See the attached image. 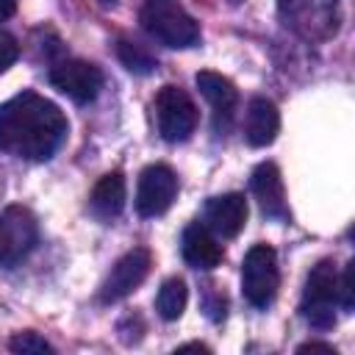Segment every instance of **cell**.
<instances>
[{
    "label": "cell",
    "instance_id": "obj_22",
    "mask_svg": "<svg viewBox=\"0 0 355 355\" xmlns=\"http://www.w3.org/2000/svg\"><path fill=\"white\" fill-rule=\"evenodd\" d=\"M297 352H327V355H336V347L333 344H322V341H305L297 347Z\"/></svg>",
    "mask_w": 355,
    "mask_h": 355
},
{
    "label": "cell",
    "instance_id": "obj_25",
    "mask_svg": "<svg viewBox=\"0 0 355 355\" xmlns=\"http://www.w3.org/2000/svg\"><path fill=\"white\" fill-rule=\"evenodd\" d=\"M100 3H105V6H108V3H114V0H100Z\"/></svg>",
    "mask_w": 355,
    "mask_h": 355
},
{
    "label": "cell",
    "instance_id": "obj_18",
    "mask_svg": "<svg viewBox=\"0 0 355 355\" xmlns=\"http://www.w3.org/2000/svg\"><path fill=\"white\" fill-rule=\"evenodd\" d=\"M116 55H119V61L125 64V69H130V72H136V75H150V72L158 67V61H155L141 44L128 42V39H119V42H116Z\"/></svg>",
    "mask_w": 355,
    "mask_h": 355
},
{
    "label": "cell",
    "instance_id": "obj_19",
    "mask_svg": "<svg viewBox=\"0 0 355 355\" xmlns=\"http://www.w3.org/2000/svg\"><path fill=\"white\" fill-rule=\"evenodd\" d=\"M8 349L11 352H19V355H42V352H55L50 341H44L39 333L33 330H25V333H17L11 341H8Z\"/></svg>",
    "mask_w": 355,
    "mask_h": 355
},
{
    "label": "cell",
    "instance_id": "obj_20",
    "mask_svg": "<svg viewBox=\"0 0 355 355\" xmlns=\"http://www.w3.org/2000/svg\"><path fill=\"white\" fill-rule=\"evenodd\" d=\"M338 305L344 311L355 308V261H349L344 275H338Z\"/></svg>",
    "mask_w": 355,
    "mask_h": 355
},
{
    "label": "cell",
    "instance_id": "obj_6",
    "mask_svg": "<svg viewBox=\"0 0 355 355\" xmlns=\"http://www.w3.org/2000/svg\"><path fill=\"white\" fill-rule=\"evenodd\" d=\"M280 11L305 39H330L338 31V0H280Z\"/></svg>",
    "mask_w": 355,
    "mask_h": 355
},
{
    "label": "cell",
    "instance_id": "obj_21",
    "mask_svg": "<svg viewBox=\"0 0 355 355\" xmlns=\"http://www.w3.org/2000/svg\"><path fill=\"white\" fill-rule=\"evenodd\" d=\"M17 58H19V44H17V39H14L11 33L0 31V75H3Z\"/></svg>",
    "mask_w": 355,
    "mask_h": 355
},
{
    "label": "cell",
    "instance_id": "obj_24",
    "mask_svg": "<svg viewBox=\"0 0 355 355\" xmlns=\"http://www.w3.org/2000/svg\"><path fill=\"white\" fill-rule=\"evenodd\" d=\"M180 352H186V349H200V352H208V347L205 344H183V347H178Z\"/></svg>",
    "mask_w": 355,
    "mask_h": 355
},
{
    "label": "cell",
    "instance_id": "obj_4",
    "mask_svg": "<svg viewBox=\"0 0 355 355\" xmlns=\"http://www.w3.org/2000/svg\"><path fill=\"white\" fill-rule=\"evenodd\" d=\"M336 305H338V272H336V263L333 261H319L308 272L300 311L313 327H333L336 324V313H333Z\"/></svg>",
    "mask_w": 355,
    "mask_h": 355
},
{
    "label": "cell",
    "instance_id": "obj_17",
    "mask_svg": "<svg viewBox=\"0 0 355 355\" xmlns=\"http://www.w3.org/2000/svg\"><path fill=\"white\" fill-rule=\"evenodd\" d=\"M186 302H189V288L180 277H169L161 283L158 297H155V311L161 319H166V322L180 319L186 311Z\"/></svg>",
    "mask_w": 355,
    "mask_h": 355
},
{
    "label": "cell",
    "instance_id": "obj_16",
    "mask_svg": "<svg viewBox=\"0 0 355 355\" xmlns=\"http://www.w3.org/2000/svg\"><path fill=\"white\" fill-rule=\"evenodd\" d=\"M122 208H125V178H122V172H108L94 183V189L89 194V211L100 222H108Z\"/></svg>",
    "mask_w": 355,
    "mask_h": 355
},
{
    "label": "cell",
    "instance_id": "obj_9",
    "mask_svg": "<svg viewBox=\"0 0 355 355\" xmlns=\"http://www.w3.org/2000/svg\"><path fill=\"white\" fill-rule=\"evenodd\" d=\"M150 266H153V255L150 250L144 247H133L130 252H125L108 272V277L103 280L100 286V300L103 302H119L125 300L128 294H133L144 277L150 275Z\"/></svg>",
    "mask_w": 355,
    "mask_h": 355
},
{
    "label": "cell",
    "instance_id": "obj_5",
    "mask_svg": "<svg viewBox=\"0 0 355 355\" xmlns=\"http://www.w3.org/2000/svg\"><path fill=\"white\" fill-rule=\"evenodd\" d=\"M158 133L169 144L186 141L197 128V105L180 86H164L155 97Z\"/></svg>",
    "mask_w": 355,
    "mask_h": 355
},
{
    "label": "cell",
    "instance_id": "obj_23",
    "mask_svg": "<svg viewBox=\"0 0 355 355\" xmlns=\"http://www.w3.org/2000/svg\"><path fill=\"white\" fill-rule=\"evenodd\" d=\"M17 11V0H0V19H8Z\"/></svg>",
    "mask_w": 355,
    "mask_h": 355
},
{
    "label": "cell",
    "instance_id": "obj_11",
    "mask_svg": "<svg viewBox=\"0 0 355 355\" xmlns=\"http://www.w3.org/2000/svg\"><path fill=\"white\" fill-rule=\"evenodd\" d=\"M247 197L239 191H227L219 197H211L205 205V227H211L222 239H236L241 227L247 225Z\"/></svg>",
    "mask_w": 355,
    "mask_h": 355
},
{
    "label": "cell",
    "instance_id": "obj_12",
    "mask_svg": "<svg viewBox=\"0 0 355 355\" xmlns=\"http://www.w3.org/2000/svg\"><path fill=\"white\" fill-rule=\"evenodd\" d=\"M250 189L261 205V211L272 219H288V205H286V189H283V178L277 164L263 161L252 169L250 178Z\"/></svg>",
    "mask_w": 355,
    "mask_h": 355
},
{
    "label": "cell",
    "instance_id": "obj_7",
    "mask_svg": "<svg viewBox=\"0 0 355 355\" xmlns=\"http://www.w3.org/2000/svg\"><path fill=\"white\" fill-rule=\"evenodd\" d=\"M39 239L36 216L25 205H8L0 214V266L19 263Z\"/></svg>",
    "mask_w": 355,
    "mask_h": 355
},
{
    "label": "cell",
    "instance_id": "obj_8",
    "mask_svg": "<svg viewBox=\"0 0 355 355\" xmlns=\"http://www.w3.org/2000/svg\"><path fill=\"white\" fill-rule=\"evenodd\" d=\"M178 197V175L166 164H153L141 169L136 186V211L141 216H161Z\"/></svg>",
    "mask_w": 355,
    "mask_h": 355
},
{
    "label": "cell",
    "instance_id": "obj_14",
    "mask_svg": "<svg viewBox=\"0 0 355 355\" xmlns=\"http://www.w3.org/2000/svg\"><path fill=\"white\" fill-rule=\"evenodd\" d=\"M180 252H183L186 263L194 266V269H214L222 261V244L216 241L214 230L200 225V222H191L183 230Z\"/></svg>",
    "mask_w": 355,
    "mask_h": 355
},
{
    "label": "cell",
    "instance_id": "obj_15",
    "mask_svg": "<svg viewBox=\"0 0 355 355\" xmlns=\"http://www.w3.org/2000/svg\"><path fill=\"white\" fill-rule=\"evenodd\" d=\"M194 83L200 89V94L208 100V105L214 108L216 119H230L236 105H239V92L233 86V80H227L225 75L219 72H211V69H202L194 75Z\"/></svg>",
    "mask_w": 355,
    "mask_h": 355
},
{
    "label": "cell",
    "instance_id": "obj_10",
    "mask_svg": "<svg viewBox=\"0 0 355 355\" xmlns=\"http://www.w3.org/2000/svg\"><path fill=\"white\" fill-rule=\"evenodd\" d=\"M50 83L75 103H92L103 86V72L80 58H67L50 69Z\"/></svg>",
    "mask_w": 355,
    "mask_h": 355
},
{
    "label": "cell",
    "instance_id": "obj_1",
    "mask_svg": "<svg viewBox=\"0 0 355 355\" xmlns=\"http://www.w3.org/2000/svg\"><path fill=\"white\" fill-rule=\"evenodd\" d=\"M67 130L64 111L36 92H19L0 105V153L47 161L64 144Z\"/></svg>",
    "mask_w": 355,
    "mask_h": 355
},
{
    "label": "cell",
    "instance_id": "obj_13",
    "mask_svg": "<svg viewBox=\"0 0 355 355\" xmlns=\"http://www.w3.org/2000/svg\"><path fill=\"white\" fill-rule=\"evenodd\" d=\"M280 130V111L266 97H252L244 114V139L250 147H269Z\"/></svg>",
    "mask_w": 355,
    "mask_h": 355
},
{
    "label": "cell",
    "instance_id": "obj_3",
    "mask_svg": "<svg viewBox=\"0 0 355 355\" xmlns=\"http://www.w3.org/2000/svg\"><path fill=\"white\" fill-rule=\"evenodd\" d=\"M280 286V272H277V255L269 244H255L247 250L241 261V294L250 305L266 308Z\"/></svg>",
    "mask_w": 355,
    "mask_h": 355
},
{
    "label": "cell",
    "instance_id": "obj_2",
    "mask_svg": "<svg viewBox=\"0 0 355 355\" xmlns=\"http://www.w3.org/2000/svg\"><path fill=\"white\" fill-rule=\"evenodd\" d=\"M139 22L164 47L186 50L197 47L202 39L197 19L180 6V0H144Z\"/></svg>",
    "mask_w": 355,
    "mask_h": 355
}]
</instances>
